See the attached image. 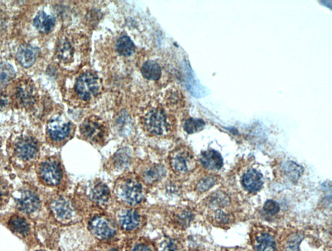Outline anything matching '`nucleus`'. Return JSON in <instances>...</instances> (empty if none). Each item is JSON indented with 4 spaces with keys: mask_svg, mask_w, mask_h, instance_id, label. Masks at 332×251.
<instances>
[{
    "mask_svg": "<svg viewBox=\"0 0 332 251\" xmlns=\"http://www.w3.org/2000/svg\"><path fill=\"white\" fill-rule=\"evenodd\" d=\"M130 156L126 152L120 151L115 156V165L120 167H125L129 162Z\"/></svg>",
    "mask_w": 332,
    "mask_h": 251,
    "instance_id": "obj_32",
    "label": "nucleus"
},
{
    "mask_svg": "<svg viewBox=\"0 0 332 251\" xmlns=\"http://www.w3.org/2000/svg\"><path fill=\"white\" fill-rule=\"evenodd\" d=\"M132 251H153L147 246L143 244L137 245Z\"/></svg>",
    "mask_w": 332,
    "mask_h": 251,
    "instance_id": "obj_35",
    "label": "nucleus"
},
{
    "mask_svg": "<svg viewBox=\"0 0 332 251\" xmlns=\"http://www.w3.org/2000/svg\"><path fill=\"white\" fill-rule=\"evenodd\" d=\"M111 251H119L116 250V249H112V250H111Z\"/></svg>",
    "mask_w": 332,
    "mask_h": 251,
    "instance_id": "obj_37",
    "label": "nucleus"
},
{
    "mask_svg": "<svg viewBox=\"0 0 332 251\" xmlns=\"http://www.w3.org/2000/svg\"><path fill=\"white\" fill-rule=\"evenodd\" d=\"M16 94L23 106H31L35 102L33 87L27 81L19 85Z\"/></svg>",
    "mask_w": 332,
    "mask_h": 251,
    "instance_id": "obj_19",
    "label": "nucleus"
},
{
    "mask_svg": "<svg viewBox=\"0 0 332 251\" xmlns=\"http://www.w3.org/2000/svg\"><path fill=\"white\" fill-rule=\"evenodd\" d=\"M48 132L51 140L60 142L70 136L71 123L61 115L51 118L48 124Z\"/></svg>",
    "mask_w": 332,
    "mask_h": 251,
    "instance_id": "obj_9",
    "label": "nucleus"
},
{
    "mask_svg": "<svg viewBox=\"0 0 332 251\" xmlns=\"http://www.w3.org/2000/svg\"><path fill=\"white\" fill-rule=\"evenodd\" d=\"M40 201L37 195L33 191L23 190L20 197L17 199V207L25 213H32L39 207Z\"/></svg>",
    "mask_w": 332,
    "mask_h": 251,
    "instance_id": "obj_11",
    "label": "nucleus"
},
{
    "mask_svg": "<svg viewBox=\"0 0 332 251\" xmlns=\"http://www.w3.org/2000/svg\"><path fill=\"white\" fill-rule=\"evenodd\" d=\"M8 196V189L7 184L0 178V205L7 201Z\"/></svg>",
    "mask_w": 332,
    "mask_h": 251,
    "instance_id": "obj_33",
    "label": "nucleus"
},
{
    "mask_svg": "<svg viewBox=\"0 0 332 251\" xmlns=\"http://www.w3.org/2000/svg\"><path fill=\"white\" fill-rule=\"evenodd\" d=\"M39 177L42 182L48 186H57L62 179V170L59 163L55 159H48L40 165Z\"/></svg>",
    "mask_w": 332,
    "mask_h": 251,
    "instance_id": "obj_7",
    "label": "nucleus"
},
{
    "mask_svg": "<svg viewBox=\"0 0 332 251\" xmlns=\"http://www.w3.org/2000/svg\"><path fill=\"white\" fill-rule=\"evenodd\" d=\"M80 132L87 140L95 143L104 142L107 134L106 124L96 116H90L82 122Z\"/></svg>",
    "mask_w": 332,
    "mask_h": 251,
    "instance_id": "obj_4",
    "label": "nucleus"
},
{
    "mask_svg": "<svg viewBox=\"0 0 332 251\" xmlns=\"http://www.w3.org/2000/svg\"><path fill=\"white\" fill-rule=\"evenodd\" d=\"M252 242L257 251H275L276 250L275 238L269 232L263 230L254 234Z\"/></svg>",
    "mask_w": 332,
    "mask_h": 251,
    "instance_id": "obj_13",
    "label": "nucleus"
},
{
    "mask_svg": "<svg viewBox=\"0 0 332 251\" xmlns=\"http://www.w3.org/2000/svg\"><path fill=\"white\" fill-rule=\"evenodd\" d=\"M87 38L80 34L74 36H66L60 40L57 48L58 59L66 65L84 63L89 53Z\"/></svg>",
    "mask_w": 332,
    "mask_h": 251,
    "instance_id": "obj_1",
    "label": "nucleus"
},
{
    "mask_svg": "<svg viewBox=\"0 0 332 251\" xmlns=\"http://www.w3.org/2000/svg\"><path fill=\"white\" fill-rule=\"evenodd\" d=\"M8 102H9V101H8L7 96L3 95V94H0V111L7 108Z\"/></svg>",
    "mask_w": 332,
    "mask_h": 251,
    "instance_id": "obj_34",
    "label": "nucleus"
},
{
    "mask_svg": "<svg viewBox=\"0 0 332 251\" xmlns=\"http://www.w3.org/2000/svg\"><path fill=\"white\" fill-rule=\"evenodd\" d=\"M194 218L191 212L187 210H183L175 216V221L177 224L182 227H187Z\"/></svg>",
    "mask_w": 332,
    "mask_h": 251,
    "instance_id": "obj_29",
    "label": "nucleus"
},
{
    "mask_svg": "<svg viewBox=\"0 0 332 251\" xmlns=\"http://www.w3.org/2000/svg\"><path fill=\"white\" fill-rule=\"evenodd\" d=\"M40 50L31 45L24 44L19 47L16 59L23 67L29 68L35 64L39 57Z\"/></svg>",
    "mask_w": 332,
    "mask_h": 251,
    "instance_id": "obj_10",
    "label": "nucleus"
},
{
    "mask_svg": "<svg viewBox=\"0 0 332 251\" xmlns=\"http://www.w3.org/2000/svg\"><path fill=\"white\" fill-rule=\"evenodd\" d=\"M143 124L149 132L156 136H164L170 132L171 121L169 116L162 108L155 107L145 111Z\"/></svg>",
    "mask_w": 332,
    "mask_h": 251,
    "instance_id": "obj_2",
    "label": "nucleus"
},
{
    "mask_svg": "<svg viewBox=\"0 0 332 251\" xmlns=\"http://www.w3.org/2000/svg\"><path fill=\"white\" fill-rule=\"evenodd\" d=\"M13 66L7 62L0 63V88L6 86L16 77Z\"/></svg>",
    "mask_w": 332,
    "mask_h": 251,
    "instance_id": "obj_24",
    "label": "nucleus"
},
{
    "mask_svg": "<svg viewBox=\"0 0 332 251\" xmlns=\"http://www.w3.org/2000/svg\"><path fill=\"white\" fill-rule=\"evenodd\" d=\"M90 229L94 236L100 239H107L113 237L115 229L105 219L97 217L90 223Z\"/></svg>",
    "mask_w": 332,
    "mask_h": 251,
    "instance_id": "obj_12",
    "label": "nucleus"
},
{
    "mask_svg": "<svg viewBox=\"0 0 332 251\" xmlns=\"http://www.w3.org/2000/svg\"><path fill=\"white\" fill-rule=\"evenodd\" d=\"M10 229L20 234V235H26L29 231L28 223L23 218L18 216H14L10 219L9 222Z\"/></svg>",
    "mask_w": 332,
    "mask_h": 251,
    "instance_id": "obj_25",
    "label": "nucleus"
},
{
    "mask_svg": "<svg viewBox=\"0 0 332 251\" xmlns=\"http://www.w3.org/2000/svg\"><path fill=\"white\" fill-rule=\"evenodd\" d=\"M38 147L36 141L31 137H23L16 141L14 156L23 163H31L36 160Z\"/></svg>",
    "mask_w": 332,
    "mask_h": 251,
    "instance_id": "obj_6",
    "label": "nucleus"
},
{
    "mask_svg": "<svg viewBox=\"0 0 332 251\" xmlns=\"http://www.w3.org/2000/svg\"><path fill=\"white\" fill-rule=\"evenodd\" d=\"M243 188L250 193H256L260 190L263 186V177L262 174L255 169H249L244 174L242 179Z\"/></svg>",
    "mask_w": 332,
    "mask_h": 251,
    "instance_id": "obj_16",
    "label": "nucleus"
},
{
    "mask_svg": "<svg viewBox=\"0 0 332 251\" xmlns=\"http://www.w3.org/2000/svg\"><path fill=\"white\" fill-rule=\"evenodd\" d=\"M51 210L60 222L69 221L73 216V208L69 202L64 198H57L51 203Z\"/></svg>",
    "mask_w": 332,
    "mask_h": 251,
    "instance_id": "obj_14",
    "label": "nucleus"
},
{
    "mask_svg": "<svg viewBox=\"0 0 332 251\" xmlns=\"http://www.w3.org/2000/svg\"><path fill=\"white\" fill-rule=\"evenodd\" d=\"M118 194L122 200L130 205H136L143 199L142 186L134 180L128 179L122 183Z\"/></svg>",
    "mask_w": 332,
    "mask_h": 251,
    "instance_id": "obj_8",
    "label": "nucleus"
},
{
    "mask_svg": "<svg viewBox=\"0 0 332 251\" xmlns=\"http://www.w3.org/2000/svg\"><path fill=\"white\" fill-rule=\"evenodd\" d=\"M263 210L267 214L273 216L279 212L280 206L275 201L268 200L265 202V205L263 206Z\"/></svg>",
    "mask_w": 332,
    "mask_h": 251,
    "instance_id": "obj_31",
    "label": "nucleus"
},
{
    "mask_svg": "<svg viewBox=\"0 0 332 251\" xmlns=\"http://www.w3.org/2000/svg\"><path fill=\"white\" fill-rule=\"evenodd\" d=\"M119 222L124 229L130 231L136 229L140 224V217L134 210H125L119 215Z\"/></svg>",
    "mask_w": 332,
    "mask_h": 251,
    "instance_id": "obj_18",
    "label": "nucleus"
},
{
    "mask_svg": "<svg viewBox=\"0 0 332 251\" xmlns=\"http://www.w3.org/2000/svg\"><path fill=\"white\" fill-rule=\"evenodd\" d=\"M91 197L98 204L106 203L109 198V189L106 184L99 182L91 189Z\"/></svg>",
    "mask_w": 332,
    "mask_h": 251,
    "instance_id": "obj_22",
    "label": "nucleus"
},
{
    "mask_svg": "<svg viewBox=\"0 0 332 251\" xmlns=\"http://www.w3.org/2000/svg\"><path fill=\"white\" fill-rule=\"evenodd\" d=\"M212 219L216 224L225 225L230 223L232 220V217L231 214L226 212V210L218 208L214 211Z\"/></svg>",
    "mask_w": 332,
    "mask_h": 251,
    "instance_id": "obj_28",
    "label": "nucleus"
},
{
    "mask_svg": "<svg viewBox=\"0 0 332 251\" xmlns=\"http://www.w3.org/2000/svg\"><path fill=\"white\" fill-rule=\"evenodd\" d=\"M135 45L132 40L127 35L120 36L117 40L116 50L121 56H131L134 53Z\"/></svg>",
    "mask_w": 332,
    "mask_h": 251,
    "instance_id": "obj_21",
    "label": "nucleus"
},
{
    "mask_svg": "<svg viewBox=\"0 0 332 251\" xmlns=\"http://www.w3.org/2000/svg\"><path fill=\"white\" fill-rule=\"evenodd\" d=\"M166 175V169L161 165H155L143 173V179L147 184H152L161 180Z\"/></svg>",
    "mask_w": 332,
    "mask_h": 251,
    "instance_id": "obj_23",
    "label": "nucleus"
},
{
    "mask_svg": "<svg viewBox=\"0 0 332 251\" xmlns=\"http://www.w3.org/2000/svg\"><path fill=\"white\" fill-rule=\"evenodd\" d=\"M101 83L95 73L83 72L76 79L74 91L77 96L83 102H90L100 93Z\"/></svg>",
    "mask_w": 332,
    "mask_h": 251,
    "instance_id": "obj_3",
    "label": "nucleus"
},
{
    "mask_svg": "<svg viewBox=\"0 0 332 251\" xmlns=\"http://www.w3.org/2000/svg\"><path fill=\"white\" fill-rule=\"evenodd\" d=\"M205 126V122L203 120L190 118L184 122V130L188 134H192L200 132Z\"/></svg>",
    "mask_w": 332,
    "mask_h": 251,
    "instance_id": "obj_26",
    "label": "nucleus"
},
{
    "mask_svg": "<svg viewBox=\"0 0 332 251\" xmlns=\"http://www.w3.org/2000/svg\"><path fill=\"white\" fill-rule=\"evenodd\" d=\"M285 175L291 180H297L301 177L303 169L294 162H288L284 166Z\"/></svg>",
    "mask_w": 332,
    "mask_h": 251,
    "instance_id": "obj_27",
    "label": "nucleus"
},
{
    "mask_svg": "<svg viewBox=\"0 0 332 251\" xmlns=\"http://www.w3.org/2000/svg\"><path fill=\"white\" fill-rule=\"evenodd\" d=\"M55 23V17L47 14L44 11L38 12L33 21L34 26L41 33H50L54 28Z\"/></svg>",
    "mask_w": 332,
    "mask_h": 251,
    "instance_id": "obj_17",
    "label": "nucleus"
},
{
    "mask_svg": "<svg viewBox=\"0 0 332 251\" xmlns=\"http://www.w3.org/2000/svg\"><path fill=\"white\" fill-rule=\"evenodd\" d=\"M167 248H168V251H176L177 246L173 240H170V241H169L168 244H167Z\"/></svg>",
    "mask_w": 332,
    "mask_h": 251,
    "instance_id": "obj_36",
    "label": "nucleus"
},
{
    "mask_svg": "<svg viewBox=\"0 0 332 251\" xmlns=\"http://www.w3.org/2000/svg\"><path fill=\"white\" fill-rule=\"evenodd\" d=\"M199 161L208 170L218 171L223 166V158L219 152L214 150L203 152Z\"/></svg>",
    "mask_w": 332,
    "mask_h": 251,
    "instance_id": "obj_15",
    "label": "nucleus"
},
{
    "mask_svg": "<svg viewBox=\"0 0 332 251\" xmlns=\"http://www.w3.org/2000/svg\"><path fill=\"white\" fill-rule=\"evenodd\" d=\"M216 183V179L213 176L203 178V179H201L198 182L196 186L197 190L199 192H204L205 191L211 188Z\"/></svg>",
    "mask_w": 332,
    "mask_h": 251,
    "instance_id": "obj_30",
    "label": "nucleus"
},
{
    "mask_svg": "<svg viewBox=\"0 0 332 251\" xmlns=\"http://www.w3.org/2000/svg\"><path fill=\"white\" fill-rule=\"evenodd\" d=\"M141 72L143 76L147 80L158 81L162 76L161 68L153 60L145 62L141 67Z\"/></svg>",
    "mask_w": 332,
    "mask_h": 251,
    "instance_id": "obj_20",
    "label": "nucleus"
},
{
    "mask_svg": "<svg viewBox=\"0 0 332 251\" xmlns=\"http://www.w3.org/2000/svg\"><path fill=\"white\" fill-rule=\"evenodd\" d=\"M170 164L173 171L180 174L190 172L196 167V161L188 148H177L170 155Z\"/></svg>",
    "mask_w": 332,
    "mask_h": 251,
    "instance_id": "obj_5",
    "label": "nucleus"
}]
</instances>
